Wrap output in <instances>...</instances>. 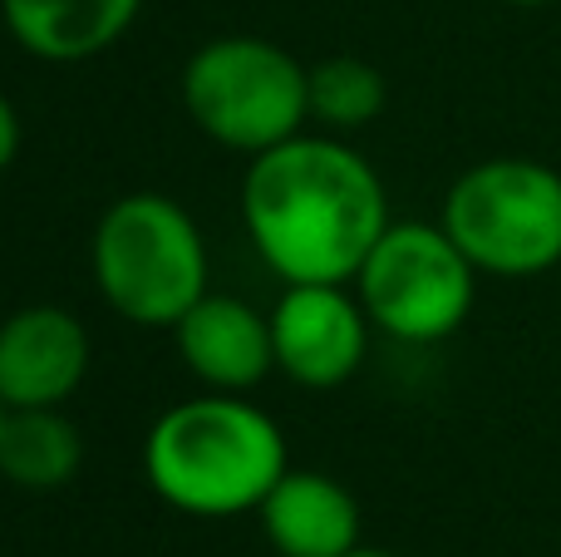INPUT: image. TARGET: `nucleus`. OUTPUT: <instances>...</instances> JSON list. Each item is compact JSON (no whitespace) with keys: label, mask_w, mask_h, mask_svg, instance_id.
<instances>
[{"label":"nucleus","mask_w":561,"mask_h":557,"mask_svg":"<svg viewBox=\"0 0 561 557\" xmlns=\"http://www.w3.org/2000/svg\"><path fill=\"white\" fill-rule=\"evenodd\" d=\"M286 469L280 424L262 405L222 390L163 410L144 440L148 489L187 519L256 513Z\"/></svg>","instance_id":"2"},{"label":"nucleus","mask_w":561,"mask_h":557,"mask_svg":"<svg viewBox=\"0 0 561 557\" xmlns=\"http://www.w3.org/2000/svg\"><path fill=\"white\" fill-rule=\"evenodd\" d=\"M389 104V79L359 55H330L310 65V118L325 134H359Z\"/></svg>","instance_id":"13"},{"label":"nucleus","mask_w":561,"mask_h":557,"mask_svg":"<svg viewBox=\"0 0 561 557\" xmlns=\"http://www.w3.org/2000/svg\"><path fill=\"white\" fill-rule=\"evenodd\" d=\"M173 341L183 365L222 395H247L276 371L272 311H256L252 302L232 292H207L183 321L173 326Z\"/></svg>","instance_id":"9"},{"label":"nucleus","mask_w":561,"mask_h":557,"mask_svg":"<svg viewBox=\"0 0 561 557\" xmlns=\"http://www.w3.org/2000/svg\"><path fill=\"white\" fill-rule=\"evenodd\" d=\"M503 5H552V0H503Z\"/></svg>","instance_id":"16"},{"label":"nucleus","mask_w":561,"mask_h":557,"mask_svg":"<svg viewBox=\"0 0 561 557\" xmlns=\"http://www.w3.org/2000/svg\"><path fill=\"white\" fill-rule=\"evenodd\" d=\"M478 266L444 223H389L355 272L369 326L404 345H438L463 331L478 302Z\"/></svg>","instance_id":"6"},{"label":"nucleus","mask_w":561,"mask_h":557,"mask_svg":"<svg viewBox=\"0 0 561 557\" xmlns=\"http://www.w3.org/2000/svg\"><path fill=\"white\" fill-rule=\"evenodd\" d=\"M345 557H394V553H385V548H365V543H359L355 553H345Z\"/></svg>","instance_id":"15"},{"label":"nucleus","mask_w":561,"mask_h":557,"mask_svg":"<svg viewBox=\"0 0 561 557\" xmlns=\"http://www.w3.org/2000/svg\"><path fill=\"white\" fill-rule=\"evenodd\" d=\"M94 345L75 311L55 302L20 306L0 321V400L10 410H49L84 385Z\"/></svg>","instance_id":"8"},{"label":"nucleus","mask_w":561,"mask_h":557,"mask_svg":"<svg viewBox=\"0 0 561 557\" xmlns=\"http://www.w3.org/2000/svg\"><path fill=\"white\" fill-rule=\"evenodd\" d=\"M5 414H10V405H5V400H0V430H5Z\"/></svg>","instance_id":"17"},{"label":"nucleus","mask_w":561,"mask_h":557,"mask_svg":"<svg viewBox=\"0 0 561 557\" xmlns=\"http://www.w3.org/2000/svg\"><path fill=\"white\" fill-rule=\"evenodd\" d=\"M369 331L375 326L345 282L286 286L272 306L276 371L300 390H335L359 375Z\"/></svg>","instance_id":"7"},{"label":"nucleus","mask_w":561,"mask_h":557,"mask_svg":"<svg viewBox=\"0 0 561 557\" xmlns=\"http://www.w3.org/2000/svg\"><path fill=\"white\" fill-rule=\"evenodd\" d=\"M438 223L483 276H542L561 262V173L542 158H483L448 183Z\"/></svg>","instance_id":"5"},{"label":"nucleus","mask_w":561,"mask_h":557,"mask_svg":"<svg viewBox=\"0 0 561 557\" xmlns=\"http://www.w3.org/2000/svg\"><path fill=\"white\" fill-rule=\"evenodd\" d=\"M89 272L108 311L153 331H173L213 292L203 227L168 193L114 197L89 237Z\"/></svg>","instance_id":"3"},{"label":"nucleus","mask_w":561,"mask_h":557,"mask_svg":"<svg viewBox=\"0 0 561 557\" xmlns=\"http://www.w3.org/2000/svg\"><path fill=\"white\" fill-rule=\"evenodd\" d=\"M266 543L280 557H345L359 548V503L320 469H286L256 509Z\"/></svg>","instance_id":"10"},{"label":"nucleus","mask_w":561,"mask_h":557,"mask_svg":"<svg viewBox=\"0 0 561 557\" xmlns=\"http://www.w3.org/2000/svg\"><path fill=\"white\" fill-rule=\"evenodd\" d=\"M242 227L286 286L355 282L389 227L385 178L340 134H296L247 163Z\"/></svg>","instance_id":"1"},{"label":"nucleus","mask_w":561,"mask_h":557,"mask_svg":"<svg viewBox=\"0 0 561 557\" xmlns=\"http://www.w3.org/2000/svg\"><path fill=\"white\" fill-rule=\"evenodd\" d=\"M84 464L79 424L65 414V405L49 410H10L0 430V479L30 493H55Z\"/></svg>","instance_id":"12"},{"label":"nucleus","mask_w":561,"mask_h":557,"mask_svg":"<svg viewBox=\"0 0 561 557\" xmlns=\"http://www.w3.org/2000/svg\"><path fill=\"white\" fill-rule=\"evenodd\" d=\"M183 109L213 144L256 158L306 134L310 69L276 39L217 35L183 65Z\"/></svg>","instance_id":"4"},{"label":"nucleus","mask_w":561,"mask_h":557,"mask_svg":"<svg viewBox=\"0 0 561 557\" xmlns=\"http://www.w3.org/2000/svg\"><path fill=\"white\" fill-rule=\"evenodd\" d=\"M20 144H25V128H20V109L10 104V94L0 89V173L20 158Z\"/></svg>","instance_id":"14"},{"label":"nucleus","mask_w":561,"mask_h":557,"mask_svg":"<svg viewBox=\"0 0 561 557\" xmlns=\"http://www.w3.org/2000/svg\"><path fill=\"white\" fill-rule=\"evenodd\" d=\"M144 0H0L10 39L45 65L99 59L134 30Z\"/></svg>","instance_id":"11"}]
</instances>
